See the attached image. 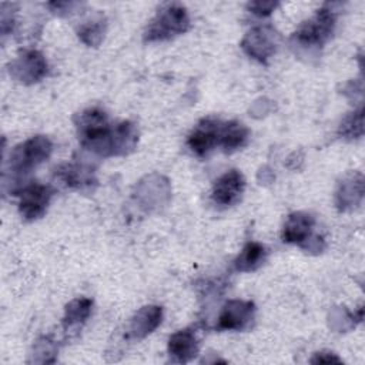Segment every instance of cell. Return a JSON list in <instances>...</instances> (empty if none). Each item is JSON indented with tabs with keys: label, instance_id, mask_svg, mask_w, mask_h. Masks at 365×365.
<instances>
[{
	"label": "cell",
	"instance_id": "14",
	"mask_svg": "<svg viewBox=\"0 0 365 365\" xmlns=\"http://www.w3.org/2000/svg\"><path fill=\"white\" fill-rule=\"evenodd\" d=\"M163 309L157 305H147L143 307L137 314L133 317L130 324V335L134 338H144L145 335L151 334L161 322Z\"/></svg>",
	"mask_w": 365,
	"mask_h": 365
},
{
	"label": "cell",
	"instance_id": "4",
	"mask_svg": "<svg viewBox=\"0 0 365 365\" xmlns=\"http://www.w3.org/2000/svg\"><path fill=\"white\" fill-rule=\"evenodd\" d=\"M335 27V14L327 6L319 9L317 14L304 21L298 30L294 33L292 38L297 41L298 46L302 47H321L331 36Z\"/></svg>",
	"mask_w": 365,
	"mask_h": 365
},
{
	"label": "cell",
	"instance_id": "19",
	"mask_svg": "<svg viewBox=\"0 0 365 365\" xmlns=\"http://www.w3.org/2000/svg\"><path fill=\"white\" fill-rule=\"evenodd\" d=\"M339 133L349 138L359 137L362 134V110L351 113V115H348L341 124Z\"/></svg>",
	"mask_w": 365,
	"mask_h": 365
},
{
	"label": "cell",
	"instance_id": "3",
	"mask_svg": "<svg viewBox=\"0 0 365 365\" xmlns=\"http://www.w3.org/2000/svg\"><path fill=\"white\" fill-rule=\"evenodd\" d=\"M53 144L44 135H34L13 148L9 158V168L16 177H24L40 165L51 154Z\"/></svg>",
	"mask_w": 365,
	"mask_h": 365
},
{
	"label": "cell",
	"instance_id": "12",
	"mask_svg": "<svg viewBox=\"0 0 365 365\" xmlns=\"http://www.w3.org/2000/svg\"><path fill=\"white\" fill-rule=\"evenodd\" d=\"M56 177L70 188L76 190H91V185H96L97 180L91 168L80 164H64L56 168Z\"/></svg>",
	"mask_w": 365,
	"mask_h": 365
},
{
	"label": "cell",
	"instance_id": "5",
	"mask_svg": "<svg viewBox=\"0 0 365 365\" xmlns=\"http://www.w3.org/2000/svg\"><path fill=\"white\" fill-rule=\"evenodd\" d=\"M53 190L48 185L40 182H31L20 190L19 211L20 215L27 221H34L41 218L51 200Z\"/></svg>",
	"mask_w": 365,
	"mask_h": 365
},
{
	"label": "cell",
	"instance_id": "16",
	"mask_svg": "<svg viewBox=\"0 0 365 365\" xmlns=\"http://www.w3.org/2000/svg\"><path fill=\"white\" fill-rule=\"evenodd\" d=\"M267 248L255 241H250L244 245L238 257L234 259V268L240 272H251L258 269L267 259Z\"/></svg>",
	"mask_w": 365,
	"mask_h": 365
},
{
	"label": "cell",
	"instance_id": "8",
	"mask_svg": "<svg viewBox=\"0 0 365 365\" xmlns=\"http://www.w3.org/2000/svg\"><path fill=\"white\" fill-rule=\"evenodd\" d=\"M245 190V178L238 170H230L224 173L212 185L211 198L218 207L235 205Z\"/></svg>",
	"mask_w": 365,
	"mask_h": 365
},
{
	"label": "cell",
	"instance_id": "11",
	"mask_svg": "<svg viewBox=\"0 0 365 365\" xmlns=\"http://www.w3.org/2000/svg\"><path fill=\"white\" fill-rule=\"evenodd\" d=\"M314 224L315 218L311 214L302 211L292 212L284 224L282 241L304 247V244L308 242L311 238Z\"/></svg>",
	"mask_w": 365,
	"mask_h": 365
},
{
	"label": "cell",
	"instance_id": "6",
	"mask_svg": "<svg viewBox=\"0 0 365 365\" xmlns=\"http://www.w3.org/2000/svg\"><path fill=\"white\" fill-rule=\"evenodd\" d=\"M278 40L279 36L272 27L258 26L247 33L241 47L250 57L265 63L277 51Z\"/></svg>",
	"mask_w": 365,
	"mask_h": 365
},
{
	"label": "cell",
	"instance_id": "15",
	"mask_svg": "<svg viewBox=\"0 0 365 365\" xmlns=\"http://www.w3.org/2000/svg\"><path fill=\"white\" fill-rule=\"evenodd\" d=\"M248 137H250V130L242 123L235 120L221 123L218 145L225 153H234L247 144Z\"/></svg>",
	"mask_w": 365,
	"mask_h": 365
},
{
	"label": "cell",
	"instance_id": "20",
	"mask_svg": "<svg viewBox=\"0 0 365 365\" xmlns=\"http://www.w3.org/2000/svg\"><path fill=\"white\" fill-rule=\"evenodd\" d=\"M277 6L278 3H274V1H251L248 3V10L259 17H264V16H269Z\"/></svg>",
	"mask_w": 365,
	"mask_h": 365
},
{
	"label": "cell",
	"instance_id": "21",
	"mask_svg": "<svg viewBox=\"0 0 365 365\" xmlns=\"http://www.w3.org/2000/svg\"><path fill=\"white\" fill-rule=\"evenodd\" d=\"M312 362H339V358L334 356L332 354H329V356H327V358H322V352H318L317 358H314Z\"/></svg>",
	"mask_w": 365,
	"mask_h": 365
},
{
	"label": "cell",
	"instance_id": "2",
	"mask_svg": "<svg viewBox=\"0 0 365 365\" xmlns=\"http://www.w3.org/2000/svg\"><path fill=\"white\" fill-rule=\"evenodd\" d=\"M190 27V17L185 7L180 4H167L160 9L155 17L148 23L144 31L145 41L170 40L182 34Z\"/></svg>",
	"mask_w": 365,
	"mask_h": 365
},
{
	"label": "cell",
	"instance_id": "17",
	"mask_svg": "<svg viewBox=\"0 0 365 365\" xmlns=\"http://www.w3.org/2000/svg\"><path fill=\"white\" fill-rule=\"evenodd\" d=\"M91 308H93V301L90 298L81 297V298L73 299L66 307V312L63 317V327L66 329L78 328L90 317Z\"/></svg>",
	"mask_w": 365,
	"mask_h": 365
},
{
	"label": "cell",
	"instance_id": "7",
	"mask_svg": "<svg viewBox=\"0 0 365 365\" xmlns=\"http://www.w3.org/2000/svg\"><path fill=\"white\" fill-rule=\"evenodd\" d=\"M255 315V305L251 301L231 299L228 301L220 317L217 329L220 331H244L251 327Z\"/></svg>",
	"mask_w": 365,
	"mask_h": 365
},
{
	"label": "cell",
	"instance_id": "1",
	"mask_svg": "<svg viewBox=\"0 0 365 365\" xmlns=\"http://www.w3.org/2000/svg\"><path fill=\"white\" fill-rule=\"evenodd\" d=\"M76 127L81 145L101 157L127 154L134 150L138 141L137 127L131 121L113 125L106 111L98 107L80 113Z\"/></svg>",
	"mask_w": 365,
	"mask_h": 365
},
{
	"label": "cell",
	"instance_id": "18",
	"mask_svg": "<svg viewBox=\"0 0 365 365\" xmlns=\"http://www.w3.org/2000/svg\"><path fill=\"white\" fill-rule=\"evenodd\" d=\"M103 33H104V21L100 19V20L84 23L78 30V37L88 46H97L103 38Z\"/></svg>",
	"mask_w": 365,
	"mask_h": 365
},
{
	"label": "cell",
	"instance_id": "9",
	"mask_svg": "<svg viewBox=\"0 0 365 365\" xmlns=\"http://www.w3.org/2000/svg\"><path fill=\"white\" fill-rule=\"evenodd\" d=\"M221 123L218 118L207 117L202 118L188 135V147L198 157L208 155L217 145L220 138Z\"/></svg>",
	"mask_w": 365,
	"mask_h": 365
},
{
	"label": "cell",
	"instance_id": "10",
	"mask_svg": "<svg viewBox=\"0 0 365 365\" xmlns=\"http://www.w3.org/2000/svg\"><path fill=\"white\" fill-rule=\"evenodd\" d=\"M11 73L23 83H36L47 74V61L41 53L29 50L19 56V58L14 61Z\"/></svg>",
	"mask_w": 365,
	"mask_h": 365
},
{
	"label": "cell",
	"instance_id": "13",
	"mask_svg": "<svg viewBox=\"0 0 365 365\" xmlns=\"http://www.w3.org/2000/svg\"><path fill=\"white\" fill-rule=\"evenodd\" d=\"M168 354L177 362H188L198 354V341L191 329H180L168 339Z\"/></svg>",
	"mask_w": 365,
	"mask_h": 365
}]
</instances>
